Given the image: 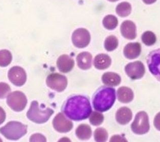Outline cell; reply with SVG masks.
Returning <instances> with one entry per match:
<instances>
[{"label":"cell","instance_id":"1","mask_svg":"<svg viewBox=\"0 0 160 142\" xmlns=\"http://www.w3.org/2000/svg\"><path fill=\"white\" fill-rule=\"evenodd\" d=\"M62 110L70 119L78 121L88 118L92 112V108L87 97L73 95L66 100Z\"/></svg>","mask_w":160,"mask_h":142},{"label":"cell","instance_id":"31","mask_svg":"<svg viewBox=\"0 0 160 142\" xmlns=\"http://www.w3.org/2000/svg\"><path fill=\"white\" fill-rule=\"evenodd\" d=\"M39 138H42V139H46L43 135H42V134H36L33 135L30 138V142H34V141H42L40 139H39Z\"/></svg>","mask_w":160,"mask_h":142},{"label":"cell","instance_id":"24","mask_svg":"<svg viewBox=\"0 0 160 142\" xmlns=\"http://www.w3.org/2000/svg\"><path fill=\"white\" fill-rule=\"evenodd\" d=\"M12 60V56L10 51L6 50L0 51V66L4 67L8 66Z\"/></svg>","mask_w":160,"mask_h":142},{"label":"cell","instance_id":"9","mask_svg":"<svg viewBox=\"0 0 160 142\" xmlns=\"http://www.w3.org/2000/svg\"><path fill=\"white\" fill-rule=\"evenodd\" d=\"M91 36L88 31L84 28H79L73 32L72 35V42L78 48H84L88 46Z\"/></svg>","mask_w":160,"mask_h":142},{"label":"cell","instance_id":"23","mask_svg":"<svg viewBox=\"0 0 160 142\" xmlns=\"http://www.w3.org/2000/svg\"><path fill=\"white\" fill-rule=\"evenodd\" d=\"M118 19L115 16L113 15H108L106 16L102 21V24L106 29L112 30L118 26Z\"/></svg>","mask_w":160,"mask_h":142},{"label":"cell","instance_id":"6","mask_svg":"<svg viewBox=\"0 0 160 142\" xmlns=\"http://www.w3.org/2000/svg\"><path fill=\"white\" fill-rule=\"evenodd\" d=\"M27 101L26 95L21 91H14L9 93L7 96V105L15 112H21L24 110Z\"/></svg>","mask_w":160,"mask_h":142},{"label":"cell","instance_id":"11","mask_svg":"<svg viewBox=\"0 0 160 142\" xmlns=\"http://www.w3.org/2000/svg\"><path fill=\"white\" fill-rule=\"evenodd\" d=\"M127 75L132 80H138L143 77L145 74V67L141 61H136L127 64L125 67Z\"/></svg>","mask_w":160,"mask_h":142},{"label":"cell","instance_id":"12","mask_svg":"<svg viewBox=\"0 0 160 142\" xmlns=\"http://www.w3.org/2000/svg\"><path fill=\"white\" fill-rule=\"evenodd\" d=\"M52 125L54 129L60 133H68L73 128V123L61 113H58L54 118Z\"/></svg>","mask_w":160,"mask_h":142},{"label":"cell","instance_id":"17","mask_svg":"<svg viewBox=\"0 0 160 142\" xmlns=\"http://www.w3.org/2000/svg\"><path fill=\"white\" fill-rule=\"evenodd\" d=\"M131 110L127 107H122L119 109L116 114V120L118 123L122 125L128 124L132 119Z\"/></svg>","mask_w":160,"mask_h":142},{"label":"cell","instance_id":"7","mask_svg":"<svg viewBox=\"0 0 160 142\" xmlns=\"http://www.w3.org/2000/svg\"><path fill=\"white\" fill-rule=\"evenodd\" d=\"M46 83L52 90L61 92L65 90L68 86V79L65 76L58 73H53L48 76Z\"/></svg>","mask_w":160,"mask_h":142},{"label":"cell","instance_id":"5","mask_svg":"<svg viewBox=\"0 0 160 142\" xmlns=\"http://www.w3.org/2000/svg\"><path fill=\"white\" fill-rule=\"evenodd\" d=\"M133 133L141 135L146 134L150 129L149 118L146 112L142 111L137 114L134 121L131 124Z\"/></svg>","mask_w":160,"mask_h":142},{"label":"cell","instance_id":"2","mask_svg":"<svg viewBox=\"0 0 160 142\" xmlns=\"http://www.w3.org/2000/svg\"><path fill=\"white\" fill-rule=\"evenodd\" d=\"M116 100V91L113 88L102 87L93 97V108L98 112H105L112 108Z\"/></svg>","mask_w":160,"mask_h":142},{"label":"cell","instance_id":"32","mask_svg":"<svg viewBox=\"0 0 160 142\" xmlns=\"http://www.w3.org/2000/svg\"><path fill=\"white\" fill-rule=\"evenodd\" d=\"M6 113L3 108L0 107V125L5 121L6 119Z\"/></svg>","mask_w":160,"mask_h":142},{"label":"cell","instance_id":"27","mask_svg":"<svg viewBox=\"0 0 160 142\" xmlns=\"http://www.w3.org/2000/svg\"><path fill=\"white\" fill-rule=\"evenodd\" d=\"M95 141L98 142H104L107 141L108 132L104 128H98L95 130L94 133Z\"/></svg>","mask_w":160,"mask_h":142},{"label":"cell","instance_id":"4","mask_svg":"<svg viewBox=\"0 0 160 142\" xmlns=\"http://www.w3.org/2000/svg\"><path fill=\"white\" fill-rule=\"evenodd\" d=\"M27 133V126L18 121L9 122L0 128V133L7 139L18 140Z\"/></svg>","mask_w":160,"mask_h":142},{"label":"cell","instance_id":"13","mask_svg":"<svg viewBox=\"0 0 160 142\" xmlns=\"http://www.w3.org/2000/svg\"><path fill=\"white\" fill-rule=\"evenodd\" d=\"M75 65V61L72 58L67 55L60 56L57 60V66L60 71L68 73L72 71Z\"/></svg>","mask_w":160,"mask_h":142},{"label":"cell","instance_id":"19","mask_svg":"<svg viewBox=\"0 0 160 142\" xmlns=\"http://www.w3.org/2000/svg\"><path fill=\"white\" fill-rule=\"evenodd\" d=\"M118 100L122 103L131 102L134 98V93L131 89L127 87H120L118 89Z\"/></svg>","mask_w":160,"mask_h":142},{"label":"cell","instance_id":"21","mask_svg":"<svg viewBox=\"0 0 160 142\" xmlns=\"http://www.w3.org/2000/svg\"><path fill=\"white\" fill-rule=\"evenodd\" d=\"M76 134L80 139L82 140L89 139L92 135L91 127L87 124H81L77 128Z\"/></svg>","mask_w":160,"mask_h":142},{"label":"cell","instance_id":"18","mask_svg":"<svg viewBox=\"0 0 160 142\" xmlns=\"http://www.w3.org/2000/svg\"><path fill=\"white\" fill-rule=\"evenodd\" d=\"M112 60L110 57L107 54H98L95 56L94 60L95 67L99 70H104L110 67Z\"/></svg>","mask_w":160,"mask_h":142},{"label":"cell","instance_id":"3","mask_svg":"<svg viewBox=\"0 0 160 142\" xmlns=\"http://www.w3.org/2000/svg\"><path fill=\"white\" fill-rule=\"evenodd\" d=\"M54 112L52 109L49 108L43 109V106H39L37 101H33L27 113V116L33 122L42 124L47 122Z\"/></svg>","mask_w":160,"mask_h":142},{"label":"cell","instance_id":"25","mask_svg":"<svg viewBox=\"0 0 160 142\" xmlns=\"http://www.w3.org/2000/svg\"><path fill=\"white\" fill-rule=\"evenodd\" d=\"M118 46V39L114 36L111 35L106 38L104 43V47L106 50L108 51H113L115 50Z\"/></svg>","mask_w":160,"mask_h":142},{"label":"cell","instance_id":"16","mask_svg":"<svg viewBox=\"0 0 160 142\" xmlns=\"http://www.w3.org/2000/svg\"><path fill=\"white\" fill-rule=\"evenodd\" d=\"M77 61L78 66L80 69L87 70L91 67L92 57L89 52L84 51L77 56Z\"/></svg>","mask_w":160,"mask_h":142},{"label":"cell","instance_id":"30","mask_svg":"<svg viewBox=\"0 0 160 142\" xmlns=\"http://www.w3.org/2000/svg\"><path fill=\"white\" fill-rule=\"evenodd\" d=\"M153 124L156 129L160 131V112L156 115V116H155Z\"/></svg>","mask_w":160,"mask_h":142},{"label":"cell","instance_id":"34","mask_svg":"<svg viewBox=\"0 0 160 142\" xmlns=\"http://www.w3.org/2000/svg\"><path fill=\"white\" fill-rule=\"evenodd\" d=\"M109 1L112 2H116L118 1V0H108Z\"/></svg>","mask_w":160,"mask_h":142},{"label":"cell","instance_id":"33","mask_svg":"<svg viewBox=\"0 0 160 142\" xmlns=\"http://www.w3.org/2000/svg\"><path fill=\"white\" fill-rule=\"evenodd\" d=\"M142 1L146 4H152L155 3L157 0H142Z\"/></svg>","mask_w":160,"mask_h":142},{"label":"cell","instance_id":"26","mask_svg":"<svg viewBox=\"0 0 160 142\" xmlns=\"http://www.w3.org/2000/svg\"><path fill=\"white\" fill-rule=\"evenodd\" d=\"M142 41L147 46H152L156 43L157 40L156 35L153 32L146 31L142 34Z\"/></svg>","mask_w":160,"mask_h":142},{"label":"cell","instance_id":"22","mask_svg":"<svg viewBox=\"0 0 160 142\" xmlns=\"http://www.w3.org/2000/svg\"><path fill=\"white\" fill-rule=\"evenodd\" d=\"M132 7L130 3L123 2L119 4L116 8V13L122 17H127L131 12Z\"/></svg>","mask_w":160,"mask_h":142},{"label":"cell","instance_id":"14","mask_svg":"<svg viewBox=\"0 0 160 142\" xmlns=\"http://www.w3.org/2000/svg\"><path fill=\"white\" fill-rule=\"evenodd\" d=\"M121 33L124 38L133 40L136 37V27L131 21H126L122 23L120 27Z\"/></svg>","mask_w":160,"mask_h":142},{"label":"cell","instance_id":"28","mask_svg":"<svg viewBox=\"0 0 160 142\" xmlns=\"http://www.w3.org/2000/svg\"><path fill=\"white\" fill-rule=\"evenodd\" d=\"M90 116L89 121L93 125H100L104 121V115L96 111L92 112Z\"/></svg>","mask_w":160,"mask_h":142},{"label":"cell","instance_id":"8","mask_svg":"<svg viewBox=\"0 0 160 142\" xmlns=\"http://www.w3.org/2000/svg\"><path fill=\"white\" fill-rule=\"evenodd\" d=\"M147 64L152 75L160 81V48L149 53L147 57Z\"/></svg>","mask_w":160,"mask_h":142},{"label":"cell","instance_id":"29","mask_svg":"<svg viewBox=\"0 0 160 142\" xmlns=\"http://www.w3.org/2000/svg\"><path fill=\"white\" fill-rule=\"evenodd\" d=\"M11 91L9 85L6 83H0V99H4L9 95Z\"/></svg>","mask_w":160,"mask_h":142},{"label":"cell","instance_id":"20","mask_svg":"<svg viewBox=\"0 0 160 142\" xmlns=\"http://www.w3.org/2000/svg\"><path fill=\"white\" fill-rule=\"evenodd\" d=\"M102 83L105 85L115 87L119 85L121 83V77L117 73L112 72H107L102 76Z\"/></svg>","mask_w":160,"mask_h":142},{"label":"cell","instance_id":"10","mask_svg":"<svg viewBox=\"0 0 160 142\" xmlns=\"http://www.w3.org/2000/svg\"><path fill=\"white\" fill-rule=\"evenodd\" d=\"M9 80L13 84L21 87L25 84L27 80V75L22 68L19 66L12 67L8 73Z\"/></svg>","mask_w":160,"mask_h":142},{"label":"cell","instance_id":"15","mask_svg":"<svg viewBox=\"0 0 160 142\" xmlns=\"http://www.w3.org/2000/svg\"><path fill=\"white\" fill-rule=\"evenodd\" d=\"M141 46L139 42L129 43L124 47L123 54L128 59L138 58L141 54Z\"/></svg>","mask_w":160,"mask_h":142}]
</instances>
